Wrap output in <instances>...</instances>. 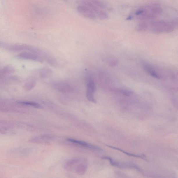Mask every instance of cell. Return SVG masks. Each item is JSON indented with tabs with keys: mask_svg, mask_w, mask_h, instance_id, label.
Here are the masks:
<instances>
[{
	"mask_svg": "<svg viewBox=\"0 0 178 178\" xmlns=\"http://www.w3.org/2000/svg\"><path fill=\"white\" fill-rule=\"evenodd\" d=\"M17 56L18 58L21 59L31 60L40 62H43L44 60L40 55L29 51L21 52L18 54Z\"/></svg>",
	"mask_w": 178,
	"mask_h": 178,
	"instance_id": "obj_4",
	"label": "cell"
},
{
	"mask_svg": "<svg viewBox=\"0 0 178 178\" xmlns=\"http://www.w3.org/2000/svg\"><path fill=\"white\" fill-rule=\"evenodd\" d=\"M142 65L144 70L150 76L156 79H161V76L159 72H158L156 67L152 64L148 62H143Z\"/></svg>",
	"mask_w": 178,
	"mask_h": 178,
	"instance_id": "obj_6",
	"label": "cell"
},
{
	"mask_svg": "<svg viewBox=\"0 0 178 178\" xmlns=\"http://www.w3.org/2000/svg\"><path fill=\"white\" fill-rule=\"evenodd\" d=\"M67 140H68V141L69 142L76 144V145L81 146L83 147H86V148H87L92 149V150L99 151L102 150V149H101L100 147L96 146L94 145H91V144L87 143L85 142L74 139L72 138H69L67 139Z\"/></svg>",
	"mask_w": 178,
	"mask_h": 178,
	"instance_id": "obj_7",
	"label": "cell"
},
{
	"mask_svg": "<svg viewBox=\"0 0 178 178\" xmlns=\"http://www.w3.org/2000/svg\"><path fill=\"white\" fill-rule=\"evenodd\" d=\"M34 82L33 81H30L26 83L24 85V88L25 90H30L34 85Z\"/></svg>",
	"mask_w": 178,
	"mask_h": 178,
	"instance_id": "obj_13",
	"label": "cell"
},
{
	"mask_svg": "<svg viewBox=\"0 0 178 178\" xmlns=\"http://www.w3.org/2000/svg\"><path fill=\"white\" fill-rule=\"evenodd\" d=\"M87 81V98L90 102L95 103L96 101L94 99V95L95 90V85L94 80L91 77H88Z\"/></svg>",
	"mask_w": 178,
	"mask_h": 178,
	"instance_id": "obj_5",
	"label": "cell"
},
{
	"mask_svg": "<svg viewBox=\"0 0 178 178\" xmlns=\"http://www.w3.org/2000/svg\"><path fill=\"white\" fill-rule=\"evenodd\" d=\"M84 159L79 158H74L69 160L65 163V167L67 170H73L78 165L83 161Z\"/></svg>",
	"mask_w": 178,
	"mask_h": 178,
	"instance_id": "obj_8",
	"label": "cell"
},
{
	"mask_svg": "<svg viewBox=\"0 0 178 178\" xmlns=\"http://www.w3.org/2000/svg\"><path fill=\"white\" fill-rule=\"evenodd\" d=\"M15 69L11 65L6 66L1 69V73L3 74H9L15 72Z\"/></svg>",
	"mask_w": 178,
	"mask_h": 178,
	"instance_id": "obj_10",
	"label": "cell"
},
{
	"mask_svg": "<svg viewBox=\"0 0 178 178\" xmlns=\"http://www.w3.org/2000/svg\"><path fill=\"white\" fill-rule=\"evenodd\" d=\"M88 165L85 159L76 165L74 168L76 174L79 175H83L86 173L88 169Z\"/></svg>",
	"mask_w": 178,
	"mask_h": 178,
	"instance_id": "obj_9",
	"label": "cell"
},
{
	"mask_svg": "<svg viewBox=\"0 0 178 178\" xmlns=\"http://www.w3.org/2000/svg\"><path fill=\"white\" fill-rule=\"evenodd\" d=\"M106 7V5L101 1H84L78 5L77 10L81 15L88 18L104 19L108 17L105 10Z\"/></svg>",
	"mask_w": 178,
	"mask_h": 178,
	"instance_id": "obj_1",
	"label": "cell"
},
{
	"mask_svg": "<svg viewBox=\"0 0 178 178\" xmlns=\"http://www.w3.org/2000/svg\"><path fill=\"white\" fill-rule=\"evenodd\" d=\"M107 146L108 147H110V148H111L112 149H117V150L120 151V152H122L123 153H124V154L127 155L128 156H134V157H137V158H142V159H143L144 158L143 157V156H142L137 155H135V154H131V153H129V152H126V151H124V150H122V149H120L117 148V147H112V146H110V145H107Z\"/></svg>",
	"mask_w": 178,
	"mask_h": 178,
	"instance_id": "obj_12",
	"label": "cell"
},
{
	"mask_svg": "<svg viewBox=\"0 0 178 178\" xmlns=\"http://www.w3.org/2000/svg\"><path fill=\"white\" fill-rule=\"evenodd\" d=\"M163 12V8L159 3H152L138 9L135 15L140 20L147 22L159 17Z\"/></svg>",
	"mask_w": 178,
	"mask_h": 178,
	"instance_id": "obj_2",
	"label": "cell"
},
{
	"mask_svg": "<svg viewBox=\"0 0 178 178\" xmlns=\"http://www.w3.org/2000/svg\"><path fill=\"white\" fill-rule=\"evenodd\" d=\"M148 24L147 31L153 33H168L175 30L177 26V22L175 21L159 20L152 21Z\"/></svg>",
	"mask_w": 178,
	"mask_h": 178,
	"instance_id": "obj_3",
	"label": "cell"
},
{
	"mask_svg": "<svg viewBox=\"0 0 178 178\" xmlns=\"http://www.w3.org/2000/svg\"><path fill=\"white\" fill-rule=\"evenodd\" d=\"M19 104L26 106H28L33 107L35 108H40L41 106L37 103L31 102V101H19L18 102Z\"/></svg>",
	"mask_w": 178,
	"mask_h": 178,
	"instance_id": "obj_11",
	"label": "cell"
}]
</instances>
